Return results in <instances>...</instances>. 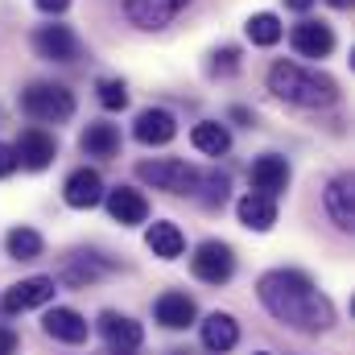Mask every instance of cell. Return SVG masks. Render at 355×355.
Segmentation results:
<instances>
[{
	"instance_id": "27",
	"label": "cell",
	"mask_w": 355,
	"mask_h": 355,
	"mask_svg": "<svg viewBox=\"0 0 355 355\" xmlns=\"http://www.w3.org/2000/svg\"><path fill=\"white\" fill-rule=\"evenodd\" d=\"M227 190H232V178L219 174V170H211V174H202L198 190H194V198H198L207 211H219V207L227 202Z\"/></svg>"
},
{
	"instance_id": "35",
	"label": "cell",
	"mask_w": 355,
	"mask_h": 355,
	"mask_svg": "<svg viewBox=\"0 0 355 355\" xmlns=\"http://www.w3.org/2000/svg\"><path fill=\"white\" fill-rule=\"evenodd\" d=\"M331 8H352V0H327Z\"/></svg>"
},
{
	"instance_id": "32",
	"label": "cell",
	"mask_w": 355,
	"mask_h": 355,
	"mask_svg": "<svg viewBox=\"0 0 355 355\" xmlns=\"http://www.w3.org/2000/svg\"><path fill=\"white\" fill-rule=\"evenodd\" d=\"M33 4H37V8H42V12H54V17H58V12H67V8H71V0H33Z\"/></svg>"
},
{
	"instance_id": "25",
	"label": "cell",
	"mask_w": 355,
	"mask_h": 355,
	"mask_svg": "<svg viewBox=\"0 0 355 355\" xmlns=\"http://www.w3.org/2000/svg\"><path fill=\"white\" fill-rule=\"evenodd\" d=\"M4 248H8L12 261H37V257L46 252V240H42V232H33V227H8Z\"/></svg>"
},
{
	"instance_id": "23",
	"label": "cell",
	"mask_w": 355,
	"mask_h": 355,
	"mask_svg": "<svg viewBox=\"0 0 355 355\" xmlns=\"http://www.w3.org/2000/svg\"><path fill=\"white\" fill-rule=\"evenodd\" d=\"M79 149L87 157H116L120 153V128L116 124H87V132L79 137Z\"/></svg>"
},
{
	"instance_id": "31",
	"label": "cell",
	"mask_w": 355,
	"mask_h": 355,
	"mask_svg": "<svg viewBox=\"0 0 355 355\" xmlns=\"http://www.w3.org/2000/svg\"><path fill=\"white\" fill-rule=\"evenodd\" d=\"M17 174V153H12V145H4L0 141V178Z\"/></svg>"
},
{
	"instance_id": "12",
	"label": "cell",
	"mask_w": 355,
	"mask_h": 355,
	"mask_svg": "<svg viewBox=\"0 0 355 355\" xmlns=\"http://www.w3.org/2000/svg\"><path fill=\"white\" fill-rule=\"evenodd\" d=\"M103 202H107V215L120 223V227H137L149 219V198L132 186H116V190H103Z\"/></svg>"
},
{
	"instance_id": "1",
	"label": "cell",
	"mask_w": 355,
	"mask_h": 355,
	"mask_svg": "<svg viewBox=\"0 0 355 355\" xmlns=\"http://www.w3.org/2000/svg\"><path fill=\"white\" fill-rule=\"evenodd\" d=\"M257 297L277 322L302 335H322L335 327V306L331 297L302 272V268H272L261 277Z\"/></svg>"
},
{
	"instance_id": "34",
	"label": "cell",
	"mask_w": 355,
	"mask_h": 355,
	"mask_svg": "<svg viewBox=\"0 0 355 355\" xmlns=\"http://www.w3.org/2000/svg\"><path fill=\"white\" fill-rule=\"evenodd\" d=\"M232 120H240V124H252V112H248V107H232Z\"/></svg>"
},
{
	"instance_id": "5",
	"label": "cell",
	"mask_w": 355,
	"mask_h": 355,
	"mask_svg": "<svg viewBox=\"0 0 355 355\" xmlns=\"http://www.w3.org/2000/svg\"><path fill=\"white\" fill-rule=\"evenodd\" d=\"M190 272L202 281V285H227L236 277V252L232 244L223 240H202L190 257Z\"/></svg>"
},
{
	"instance_id": "4",
	"label": "cell",
	"mask_w": 355,
	"mask_h": 355,
	"mask_svg": "<svg viewBox=\"0 0 355 355\" xmlns=\"http://www.w3.org/2000/svg\"><path fill=\"white\" fill-rule=\"evenodd\" d=\"M137 178L153 190H166V194H194L202 182V170L190 162H178V157H157V162H141Z\"/></svg>"
},
{
	"instance_id": "3",
	"label": "cell",
	"mask_w": 355,
	"mask_h": 355,
	"mask_svg": "<svg viewBox=\"0 0 355 355\" xmlns=\"http://www.w3.org/2000/svg\"><path fill=\"white\" fill-rule=\"evenodd\" d=\"M21 112L37 124H62L75 116V95L62 83H29L21 91Z\"/></svg>"
},
{
	"instance_id": "6",
	"label": "cell",
	"mask_w": 355,
	"mask_h": 355,
	"mask_svg": "<svg viewBox=\"0 0 355 355\" xmlns=\"http://www.w3.org/2000/svg\"><path fill=\"white\" fill-rule=\"evenodd\" d=\"M190 4H194V0H124V17H128V25H137V29L157 33V29L174 25Z\"/></svg>"
},
{
	"instance_id": "36",
	"label": "cell",
	"mask_w": 355,
	"mask_h": 355,
	"mask_svg": "<svg viewBox=\"0 0 355 355\" xmlns=\"http://www.w3.org/2000/svg\"><path fill=\"white\" fill-rule=\"evenodd\" d=\"M257 355H272V352H257Z\"/></svg>"
},
{
	"instance_id": "30",
	"label": "cell",
	"mask_w": 355,
	"mask_h": 355,
	"mask_svg": "<svg viewBox=\"0 0 355 355\" xmlns=\"http://www.w3.org/2000/svg\"><path fill=\"white\" fill-rule=\"evenodd\" d=\"M17 347H21V335L12 327H0V355H17Z\"/></svg>"
},
{
	"instance_id": "33",
	"label": "cell",
	"mask_w": 355,
	"mask_h": 355,
	"mask_svg": "<svg viewBox=\"0 0 355 355\" xmlns=\"http://www.w3.org/2000/svg\"><path fill=\"white\" fill-rule=\"evenodd\" d=\"M285 8H289V12H310L314 0H285Z\"/></svg>"
},
{
	"instance_id": "24",
	"label": "cell",
	"mask_w": 355,
	"mask_h": 355,
	"mask_svg": "<svg viewBox=\"0 0 355 355\" xmlns=\"http://www.w3.org/2000/svg\"><path fill=\"white\" fill-rule=\"evenodd\" d=\"M190 145H194L198 153H207V157H223V153L232 149V132H227L223 124H215V120H202V124L190 128Z\"/></svg>"
},
{
	"instance_id": "28",
	"label": "cell",
	"mask_w": 355,
	"mask_h": 355,
	"mask_svg": "<svg viewBox=\"0 0 355 355\" xmlns=\"http://www.w3.org/2000/svg\"><path fill=\"white\" fill-rule=\"evenodd\" d=\"M95 91H99V103H103L107 112L128 107V87H124V79H99V83H95Z\"/></svg>"
},
{
	"instance_id": "22",
	"label": "cell",
	"mask_w": 355,
	"mask_h": 355,
	"mask_svg": "<svg viewBox=\"0 0 355 355\" xmlns=\"http://www.w3.org/2000/svg\"><path fill=\"white\" fill-rule=\"evenodd\" d=\"M145 244H149V252H153V257H162V261H178V257L186 252V236H182V227H178V223H170V219L149 223Z\"/></svg>"
},
{
	"instance_id": "16",
	"label": "cell",
	"mask_w": 355,
	"mask_h": 355,
	"mask_svg": "<svg viewBox=\"0 0 355 355\" xmlns=\"http://www.w3.org/2000/svg\"><path fill=\"white\" fill-rule=\"evenodd\" d=\"M289 46L302 58H327L335 50V29L327 21H302V25L289 29Z\"/></svg>"
},
{
	"instance_id": "29",
	"label": "cell",
	"mask_w": 355,
	"mask_h": 355,
	"mask_svg": "<svg viewBox=\"0 0 355 355\" xmlns=\"http://www.w3.org/2000/svg\"><path fill=\"white\" fill-rule=\"evenodd\" d=\"M211 58H215V62H211L215 75H236V71H240V50H236V46H223V50H215Z\"/></svg>"
},
{
	"instance_id": "7",
	"label": "cell",
	"mask_w": 355,
	"mask_h": 355,
	"mask_svg": "<svg viewBox=\"0 0 355 355\" xmlns=\"http://www.w3.org/2000/svg\"><path fill=\"white\" fill-rule=\"evenodd\" d=\"M54 293H58V281H54V277H25V281H17V285L4 289L0 310H4V314H25V310L50 306Z\"/></svg>"
},
{
	"instance_id": "13",
	"label": "cell",
	"mask_w": 355,
	"mask_h": 355,
	"mask_svg": "<svg viewBox=\"0 0 355 355\" xmlns=\"http://www.w3.org/2000/svg\"><path fill=\"white\" fill-rule=\"evenodd\" d=\"M322 202H327V215L339 232H352L355 227V186H352V174H339L327 182L322 190Z\"/></svg>"
},
{
	"instance_id": "8",
	"label": "cell",
	"mask_w": 355,
	"mask_h": 355,
	"mask_svg": "<svg viewBox=\"0 0 355 355\" xmlns=\"http://www.w3.org/2000/svg\"><path fill=\"white\" fill-rule=\"evenodd\" d=\"M33 50L46 62H75L83 54V46H79L71 25H37L33 29Z\"/></svg>"
},
{
	"instance_id": "20",
	"label": "cell",
	"mask_w": 355,
	"mask_h": 355,
	"mask_svg": "<svg viewBox=\"0 0 355 355\" xmlns=\"http://www.w3.org/2000/svg\"><path fill=\"white\" fill-rule=\"evenodd\" d=\"M112 268H116V261H103L99 252H75V257L67 261V268H62V281L75 285V289H87L99 277H107Z\"/></svg>"
},
{
	"instance_id": "26",
	"label": "cell",
	"mask_w": 355,
	"mask_h": 355,
	"mask_svg": "<svg viewBox=\"0 0 355 355\" xmlns=\"http://www.w3.org/2000/svg\"><path fill=\"white\" fill-rule=\"evenodd\" d=\"M244 33H248L252 46H277L285 37V25L277 21V12H252L248 25H244Z\"/></svg>"
},
{
	"instance_id": "9",
	"label": "cell",
	"mask_w": 355,
	"mask_h": 355,
	"mask_svg": "<svg viewBox=\"0 0 355 355\" xmlns=\"http://www.w3.org/2000/svg\"><path fill=\"white\" fill-rule=\"evenodd\" d=\"M99 335H103V343H107L116 355H132L141 343H145L141 322L128 318V314H116V310H103V314H99Z\"/></svg>"
},
{
	"instance_id": "2",
	"label": "cell",
	"mask_w": 355,
	"mask_h": 355,
	"mask_svg": "<svg viewBox=\"0 0 355 355\" xmlns=\"http://www.w3.org/2000/svg\"><path fill=\"white\" fill-rule=\"evenodd\" d=\"M268 91L293 107H331L339 99V83L331 75L306 71L297 62H272L268 67Z\"/></svg>"
},
{
	"instance_id": "15",
	"label": "cell",
	"mask_w": 355,
	"mask_h": 355,
	"mask_svg": "<svg viewBox=\"0 0 355 355\" xmlns=\"http://www.w3.org/2000/svg\"><path fill=\"white\" fill-rule=\"evenodd\" d=\"M153 318H157L166 331H186V327H194L198 306H194L190 293H182V289H166V293L153 302Z\"/></svg>"
},
{
	"instance_id": "17",
	"label": "cell",
	"mask_w": 355,
	"mask_h": 355,
	"mask_svg": "<svg viewBox=\"0 0 355 355\" xmlns=\"http://www.w3.org/2000/svg\"><path fill=\"white\" fill-rule=\"evenodd\" d=\"M62 198H67V207H75V211H91V207H99V202H103V178H99V170L79 166L75 174L67 178Z\"/></svg>"
},
{
	"instance_id": "11",
	"label": "cell",
	"mask_w": 355,
	"mask_h": 355,
	"mask_svg": "<svg viewBox=\"0 0 355 355\" xmlns=\"http://www.w3.org/2000/svg\"><path fill=\"white\" fill-rule=\"evenodd\" d=\"M42 331H46L50 339H58V343H71V347H79V343H87L91 322L79 314V310H71V306H54V310H46V318H42Z\"/></svg>"
},
{
	"instance_id": "10",
	"label": "cell",
	"mask_w": 355,
	"mask_h": 355,
	"mask_svg": "<svg viewBox=\"0 0 355 355\" xmlns=\"http://www.w3.org/2000/svg\"><path fill=\"white\" fill-rule=\"evenodd\" d=\"M12 153H17V166L21 170H46L54 157H58V141L46 132V128H25L21 137H17V145H12Z\"/></svg>"
},
{
	"instance_id": "19",
	"label": "cell",
	"mask_w": 355,
	"mask_h": 355,
	"mask_svg": "<svg viewBox=\"0 0 355 355\" xmlns=\"http://www.w3.org/2000/svg\"><path fill=\"white\" fill-rule=\"evenodd\" d=\"M236 343H240V322L227 310H215L202 318V347L211 355H227Z\"/></svg>"
},
{
	"instance_id": "18",
	"label": "cell",
	"mask_w": 355,
	"mask_h": 355,
	"mask_svg": "<svg viewBox=\"0 0 355 355\" xmlns=\"http://www.w3.org/2000/svg\"><path fill=\"white\" fill-rule=\"evenodd\" d=\"M132 137H137L141 145H170L178 137L174 112H166V107H145V112L137 116V124H132Z\"/></svg>"
},
{
	"instance_id": "21",
	"label": "cell",
	"mask_w": 355,
	"mask_h": 355,
	"mask_svg": "<svg viewBox=\"0 0 355 355\" xmlns=\"http://www.w3.org/2000/svg\"><path fill=\"white\" fill-rule=\"evenodd\" d=\"M236 219L248 227V232H272V223H277V198H265V194H244L240 202H236Z\"/></svg>"
},
{
	"instance_id": "14",
	"label": "cell",
	"mask_w": 355,
	"mask_h": 355,
	"mask_svg": "<svg viewBox=\"0 0 355 355\" xmlns=\"http://www.w3.org/2000/svg\"><path fill=\"white\" fill-rule=\"evenodd\" d=\"M248 182H252V194L277 198V194H285V186H289V162H285L281 153H265V157L252 162Z\"/></svg>"
}]
</instances>
